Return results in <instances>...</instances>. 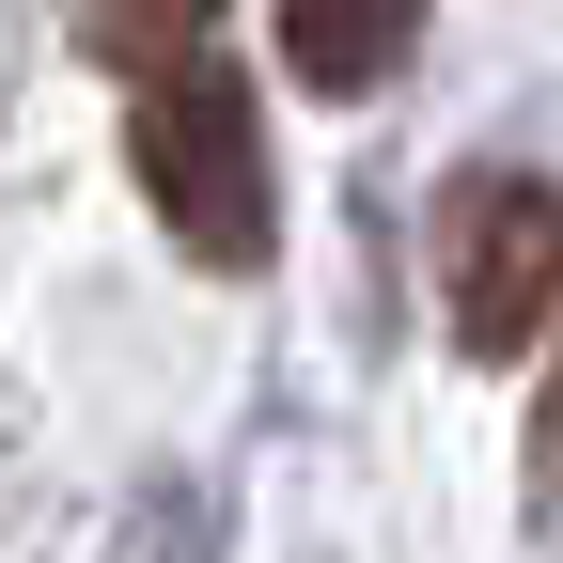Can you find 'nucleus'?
<instances>
[{"label": "nucleus", "mask_w": 563, "mask_h": 563, "mask_svg": "<svg viewBox=\"0 0 563 563\" xmlns=\"http://www.w3.org/2000/svg\"><path fill=\"white\" fill-rule=\"evenodd\" d=\"M125 173L141 203L173 220L188 266H266L282 235V188H266V110L220 47H188V63H141V95H125Z\"/></svg>", "instance_id": "1"}, {"label": "nucleus", "mask_w": 563, "mask_h": 563, "mask_svg": "<svg viewBox=\"0 0 563 563\" xmlns=\"http://www.w3.org/2000/svg\"><path fill=\"white\" fill-rule=\"evenodd\" d=\"M439 313L485 376H517L548 313H563V188L548 173H501V157H470L439 188Z\"/></svg>", "instance_id": "2"}, {"label": "nucleus", "mask_w": 563, "mask_h": 563, "mask_svg": "<svg viewBox=\"0 0 563 563\" xmlns=\"http://www.w3.org/2000/svg\"><path fill=\"white\" fill-rule=\"evenodd\" d=\"M407 47H422V0H282V63H298V95H376Z\"/></svg>", "instance_id": "3"}, {"label": "nucleus", "mask_w": 563, "mask_h": 563, "mask_svg": "<svg viewBox=\"0 0 563 563\" xmlns=\"http://www.w3.org/2000/svg\"><path fill=\"white\" fill-rule=\"evenodd\" d=\"M203 16H220V0H63V32H79L110 79H141V63H188Z\"/></svg>", "instance_id": "4"}, {"label": "nucleus", "mask_w": 563, "mask_h": 563, "mask_svg": "<svg viewBox=\"0 0 563 563\" xmlns=\"http://www.w3.org/2000/svg\"><path fill=\"white\" fill-rule=\"evenodd\" d=\"M548 329H563V313H548ZM532 501L563 517V361H548V407H532Z\"/></svg>", "instance_id": "5"}]
</instances>
